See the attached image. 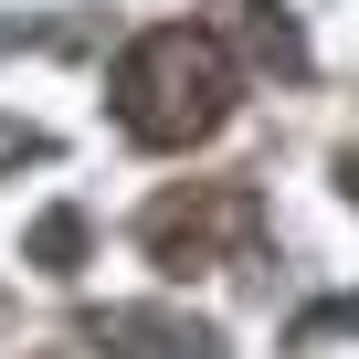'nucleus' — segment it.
<instances>
[{
    "label": "nucleus",
    "mask_w": 359,
    "mask_h": 359,
    "mask_svg": "<svg viewBox=\"0 0 359 359\" xmlns=\"http://www.w3.org/2000/svg\"><path fill=\"white\" fill-rule=\"evenodd\" d=\"M116 127L137 148H201L222 116H233V53L191 22H158L116 53Z\"/></svg>",
    "instance_id": "obj_1"
},
{
    "label": "nucleus",
    "mask_w": 359,
    "mask_h": 359,
    "mask_svg": "<svg viewBox=\"0 0 359 359\" xmlns=\"http://www.w3.org/2000/svg\"><path fill=\"white\" fill-rule=\"evenodd\" d=\"M254 233H264V201L243 191V180H212V191H169V201H148V222H137L148 264H169V275H201L222 243H254Z\"/></svg>",
    "instance_id": "obj_2"
},
{
    "label": "nucleus",
    "mask_w": 359,
    "mask_h": 359,
    "mask_svg": "<svg viewBox=\"0 0 359 359\" xmlns=\"http://www.w3.org/2000/svg\"><path fill=\"white\" fill-rule=\"evenodd\" d=\"M85 338L95 348H127V359H222L212 317H180V306H95Z\"/></svg>",
    "instance_id": "obj_3"
},
{
    "label": "nucleus",
    "mask_w": 359,
    "mask_h": 359,
    "mask_svg": "<svg viewBox=\"0 0 359 359\" xmlns=\"http://www.w3.org/2000/svg\"><path fill=\"white\" fill-rule=\"evenodd\" d=\"M243 43H254L264 74H306V43H296V22L275 11V0H243Z\"/></svg>",
    "instance_id": "obj_4"
},
{
    "label": "nucleus",
    "mask_w": 359,
    "mask_h": 359,
    "mask_svg": "<svg viewBox=\"0 0 359 359\" xmlns=\"http://www.w3.org/2000/svg\"><path fill=\"white\" fill-rule=\"evenodd\" d=\"M85 243H95V233H85V212L64 201V212H43V222H32V243H22V254H32L43 275H74V264H85Z\"/></svg>",
    "instance_id": "obj_5"
},
{
    "label": "nucleus",
    "mask_w": 359,
    "mask_h": 359,
    "mask_svg": "<svg viewBox=\"0 0 359 359\" xmlns=\"http://www.w3.org/2000/svg\"><path fill=\"white\" fill-rule=\"evenodd\" d=\"M348 327H359V296H327V306H306L285 338H296V348H317V338H348Z\"/></svg>",
    "instance_id": "obj_6"
},
{
    "label": "nucleus",
    "mask_w": 359,
    "mask_h": 359,
    "mask_svg": "<svg viewBox=\"0 0 359 359\" xmlns=\"http://www.w3.org/2000/svg\"><path fill=\"white\" fill-rule=\"evenodd\" d=\"M348 201H359V148H348Z\"/></svg>",
    "instance_id": "obj_7"
}]
</instances>
